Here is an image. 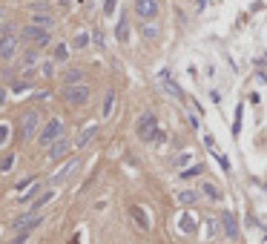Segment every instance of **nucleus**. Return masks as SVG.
Listing matches in <instances>:
<instances>
[{
    "label": "nucleus",
    "instance_id": "1",
    "mask_svg": "<svg viewBox=\"0 0 267 244\" xmlns=\"http://www.w3.org/2000/svg\"><path fill=\"white\" fill-rule=\"evenodd\" d=\"M37 127H40V112L37 109H26V112L20 115V138H32L37 132Z\"/></svg>",
    "mask_w": 267,
    "mask_h": 244
},
{
    "label": "nucleus",
    "instance_id": "2",
    "mask_svg": "<svg viewBox=\"0 0 267 244\" xmlns=\"http://www.w3.org/2000/svg\"><path fill=\"white\" fill-rule=\"evenodd\" d=\"M61 135H63V124L58 121V118H52V121H49L43 130H40V138H37V144H40V147H49V144H55Z\"/></svg>",
    "mask_w": 267,
    "mask_h": 244
},
{
    "label": "nucleus",
    "instance_id": "3",
    "mask_svg": "<svg viewBox=\"0 0 267 244\" xmlns=\"http://www.w3.org/2000/svg\"><path fill=\"white\" fill-rule=\"evenodd\" d=\"M155 135H158V124H155V115H152V112H144V115H141V121H138V138L155 141Z\"/></svg>",
    "mask_w": 267,
    "mask_h": 244
},
{
    "label": "nucleus",
    "instance_id": "4",
    "mask_svg": "<svg viewBox=\"0 0 267 244\" xmlns=\"http://www.w3.org/2000/svg\"><path fill=\"white\" fill-rule=\"evenodd\" d=\"M63 98H66V104H72V106H83L89 101V87H83V84L66 87L63 89Z\"/></svg>",
    "mask_w": 267,
    "mask_h": 244
},
{
    "label": "nucleus",
    "instance_id": "5",
    "mask_svg": "<svg viewBox=\"0 0 267 244\" xmlns=\"http://www.w3.org/2000/svg\"><path fill=\"white\" fill-rule=\"evenodd\" d=\"M37 224H40V216H37V213H23V216H18L12 221V230H18V233H32Z\"/></svg>",
    "mask_w": 267,
    "mask_h": 244
},
{
    "label": "nucleus",
    "instance_id": "6",
    "mask_svg": "<svg viewBox=\"0 0 267 244\" xmlns=\"http://www.w3.org/2000/svg\"><path fill=\"white\" fill-rule=\"evenodd\" d=\"M23 40H29V44H35V49H40V46L49 44V32L40 26H26L23 29Z\"/></svg>",
    "mask_w": 267,
    "mask_h": 244
},
{
    "label": "nucleus",
    "instance_id": "7",
    "mask_svg": "<svg viewBox=\"0 0 267 244\" xmlns=\"http://www.w3.org/2000/svg\"><path fill=\"white\" fill-rule=\"evenodd\" d=\"M135 12L141 15V20H155L158 18V3L155 0H135Z\"/></svg>",
    "mask_w": 267,
    "mask_h": 244
},
{
    "label": "nucleus",
    "instance_id": "8",
    "mask_svg": "<svg viewBox=\"0 0 267 244\" xmlns=\"http://www.w3.org/2000/svg\"><path fill=\"white\" fill-rule=\"evenodd\" d=\"M15 52H18V40H15V35H0V58L9 61V58H15Z\"/></svg>",
    "mask_w": 267,
    "mask_h": 244
},
{
    "label": "nucleus",
    "instance_id": "9",
    "mask_svg": "<svg viewBox=\"0 0 267 244\" xmlns=\"http://www.w3.org/2000/svg\"><path fill=\"white\" fill-rule=\"evenodd\" d=\"M66 152H69V138L61 135L55 144H49V161H58V158H63Z\"/></svg>",
    "mask_w": 267,
    "mask_h": 244
},
{
    "label": "nucleus",
    "instance_id": "10",
    "mask_svg": "<svg viewBox=\"0 0 267 244\" xmlns=\"http://www.w3.org/2000/svg\"><path fill=\"white\" fill-rule=\"evenodd\" d=\"M75 170H78V158H69V161H66V164H63L61 170H58V173L52 175V184H63L72 173H75Z\"/></svg>",
    "mask_w": 267,
    "mask_h": 244
},
{
    "label": "nucleus",
    "instance_id": "11",
    "mask_svg": "<svg viewBox=\"0 0 267 244\" xmlns=\"http://www.w3.org/2000/svg\"><path fill=\"white\" fill-rule=\"evenodd\" d=\"M141 35L147 37V40H158L161 37V23L158 20H147V23H141Z\"/></svg>",
    "mask_w": 267,
    "mask_h": 244
},
{
    "label": "nucleus",
    "instance_id": "12",
    "mask_svg": "<svg viewBox=\"0 0 267 244\" xmlns=\"http://www.w3.org/2000/svg\"><path fill=\"white\" fill-rule=\"evenodd\" d=\"M129 213H132L135 224L141 227V230H150V218H147V213H144V210L138 207V204H132V207H129Z\"/></svg>",
    "mask_w": 267,
    "mask_h": 244
},
{
    "label": "nucleus",
    "instance_id": "13",
    "mask_svg": "<svg viewBox=\"0 0 267 244\" xmlns=\"http://www.w3.org/2000/svg\"><path fill=\"white\" fill-rule=\"evenodd\" d=\"M95 132H98V127H95V124H89L86 130H83V132L78 135V141H75V147H86L89 141L95 138Z\"/></svg>",
    "mask_w": 267,
    "mask_h": 244
},
{
    "label": "nucleus",
    "instance_id": "14",
    "mask_svg": "<svg viewBox=\"0 0 267 244\" xmlns=\"http://www.w3.org/2000/svg\"><path fill=\"white\" fill-rule=\"evenodd\" d=\"M221 224H224V233L230 235V238H236V233H239V224H236V218H233L230 213H224V216H221Z\"/></svg>",
    "mask_w": 267,
    "mask_h": 244
},
{
    "label": "nucleus",
    "instance_id": "15",
    "mask_svg": "<svg viewBox=\"0 0 267 244\" xmlns=\"http://www.w3.org/2000/svg\"><path fill=\"white\" fill-rule=\"evenodd\" d=\"M161 84H164V89H167L169 95H175V98H181V89L175 87V80L169 78V72H161Z\"/></svg>",
    "mask_w": 267,
    "mask_h": 244
},
{
    "label": "nucleus",
    "instance_id": "16",
    "mask_svg": "<svg viewBox=\"0 0 267 244\" xmlns=\"http://www.w3.org/2000/svg\"><path fill=\"white\" fill-rule=\"evenodd\" d=\"M115 37L121 40V44H126L129 40V26H126V18L121 15V20H118V26H115Z\"/></svg>",
    "mask_w": 267,
    "mask_h": 244
},
{
    "label": "nucleus",
    "instance_id": "17",
    "mask_svg": "<svg viewBox=\"0 0 267 244\" xmlns=\"http://www.w3.org/2000/svg\"><path fill=\"white\" fill-rule=\"evenodd\" d=\"M63 80H66V87H78L80 80H83V72H80V69H66Z\"/></svg>",
    "mask_w": 267,
    "mask_h": 244
},
{
    "label": "nucleus",
    "instance_id": "18",
    "mask_svg": "<svg viewBox=\"0 0 267 244\" xmlns=\"http://www.w3.org/2000/svg\"><path fill=\"white\" fill-rule=\"evenodd\" d=\"M112 106H115V89H109V92H107V98H104V109H101V115H104V118H109V115H112Z\"/></svg>",
    "mask_w": 267,
    "mask_h": 244
},
{
    "label": "nucleus",
    "instance_id": "19",
    "mask_svg": "<svg viewBox=\"0 0 267 244\" xmlns=\"http://www.w3.org/2000/svg\"><path fill=\"white\" fill-rule=\"evenodd\" d=\"M55 198V192H43V195H40V198L35 201V204H32V207H29V213H37V210L43 207V204H49V201Z\"/></svg>",
    "mask_w": 267,
    "mask_h": 244
},
{
    "label": "nucleus",
    "instance_id": "20",
    "mask_svg": "<svg viewBox=\"0 0 267 244\" xmlns=\"http://www.w3.org/2000/svg\"><path fill=\"white\" fill-rule=\"evenodd\" d=\"M196 198H198V195L193 190H181V192H178V201H181V204H196Z\"/></svg>",
    "mask_w": 267,
    "mask_h": 244
},
{
    "label": "nucleus",
    "instance_id": "21",
    "mask_svg": "<svg viewBox=\"0 0 267 244\" xmlns=\"http://www.w3.org/2000/svg\"><path fill=\"white\" fill-rule=\"evenodd\" d=\"M55 20L49 18V15H35V26H40V29H46L49 32V26H52Z\"/></svg>",
    "mask_w": 267,
    "mask_h": 244
},
{
    "label": "nucleus",
    "instance_id": "22",
    "mask_svg": "<svg viewBox=\"0 0 267 244\" xmlns=\"http://www.w3.org/2000/svg\"><path fill=\"white\" fill-rule=\"evenodd\" d=\"M12 167H15V155H3L0 158V173H9Z\"/></svg>",
    "mask_w": 267,
    "mask_h": 244
},
{
    "label": "nucleus",
    "instance_id": "23",
    "mask_svg": "<svg viewBox=\"0 0 267 244\" xmlns=\"http://www.w3.org/2000/svg\"><path fill=\"white\" fill-rule=\"evenodd\" d=\"M181 230H184V233H193V230H196V221H193L190 216H184L181 218Z\"/></svg>",
    "mask_w": 267,
    "mask_h": 244
},
{
    "label": "nucleus",
    "instance_id": "24",
    "mask_svg": "<svg viewBox=\"0 0 267 244\" xmlns=\"http://www.w3.org/2000/svg\"><path fill=\"white\" fill-rule=\"evenodd\" d=\"M9 135H12V130H9V124H0V147L9 141Z\"/></svg>",
    "mask_w": 267,
    "mask_h": 244
},
{
    "label": "nucleus",
    "instance_id": "25",
    "mask_svg": "<svg viewBox=\"0 0 267 244\" xmlns=\"http://www.w3.org/2000/svg\"><path fill=\"white\" fill-rule=\"evenodd\" d=\"M86 40H89L86 32H78V35H75V49H83V46H86Z\"/></svg>",
    "mask_w": 267,
    "mask_h": 244
},
{
    "label": "nucleus",
    "instance_id": "26",
    "mask_svg": "<svg viewBox=\"0 0 267 244\" xmlns=\"http://www.w3.org/2000/svg\"><path fill=\"white\" fill-rule=\"evenodd\" d=\"M207 147H210V149H215L213 138H207ZM218 161H221V167H224V170H230V161H227V158H224V155H221V152H218Z\"/></svg>",
    "mask_w": 267,
    "mask_h": 244
},
{
    "label": "nucleus",
    "instance_id": "27",
    "mask_svg": "<svg viewBox=\"0 0 267 244\" xmlns=\"http://www.w3.org/2000/svg\"><path fill=\"white\" fill-rule=\"evenodd\" d=\"M35 61H37V52H35V49L23 55V63H26V69H32V63H35Z\"/></svg>",
    "mask_w": 267,
    "mask_h": 244
},
{
    "label": "nucleus",
    "instance_id": "28",
    "mask_svg": "<svg viewBox=\"0 0 267 244\" xmlns=\"http://www.w3.org/2000/svg\"><path fill=\"white\" fill-rule=\"evenodd\" d=\"M115 6H118V0H107V3H104V15H115Z\"/></svg>",
    "mask_w": 267,
    "mask_h": 244
},
{
    "label": "nucleus",
    "instance_id": "29",
    "mask_svg": "<svg viewBox=\"0 0 267 244\" xmlns=\"http://www.w3.org/2000/svg\"><path fill=\"white\" fill-rule=\"evenodd\" d=\"M55 58H58V61H66V58H69V49H66V46H58V49H55Z\"/></svg>",
    "mask_w": 267,
    "mask_h": 244
},
{
    "label": "nucleus",
    "instance_id": "30",
    "mask_svg": "<svg viewBox=\"0 0 267 244\" xmlns=\"http://www.w3.org/2000/svg\"><path fill=\"white\" fill-rule=\"evenodd\" d=\"M204 192L210 195V198H218V190H215L213 184H204Z\"/></svg>",
    "mask_w": 267,
    "mask_h": 244
},
{
    "label": "nucleus",
    "instance_id": "31",
    "mask_svg": "<svg viewBox=\"0 0 267 244\" xmlns=\"http://www.w3.org/2000/svg\"><path fill=\"white\" fill-rule=\"evenodd\" d=\"M92 40H95V46H104V35H101V32H95V35H92Z\"/></svg>",
    "mask_w": 267,
    "mask_h": 244
},
{
    "label": "nucleus",
    "instance_id": "32",
    "mask_svg": "<svg viewBox=\"0 0 267 244\" xmlns=\"http://www.w3.org/2000/svg\"><path fill=\"white\" fill-rule=\"evenodd\" d=\"M26 238H29V233H20V235H18V238H15V241H12V244H23V241H26Z\"/></svg>",
    "mask_w": 267,
    "mask_h": 244
},
{
    "label": "nucleus",
    "instance_id": "33",
    "mask_svg": "<svg viewBox=\"0 0 267 244\" xmlns=\"http://www.w3.org/2000/svg\"><path fill=\"white\" fill-rule=\"evenodd\" d=\"M6 104V89H0V106Z\"/></svg>",
    "mask_w": 267,
    "mask_h": 244
},
{
    "label": "nucleus",
    "instance_id": "34",
    "mask_svg": "<svg viewBox=\"0 0 267 244\" xmlns=\"http://www.w3.org/2000/svg\"><path fill=\"white\" fill-rule=\"evenodd\" d=\"M61 6H63V9H69V0H61Z\"/></svg>",
    "mask_w": 267,
    "mask_h": 244
},
{
    "label": "nucleus",
    "instance_id": "35",
    "mask_svg": "<svg viewBox=\"0 0 267 244\" xmlns=\"http://www.w3.org/2000/svg\"><path fill=\"white\" fill-rule=\"evenodd\" d=\"M32 3H43V0H32Z\"/></svg>",
    "mask_w": 267,
    "mask_h": 244
},
{
    "label": "nucleus",
    "instance_id": "36",
    "mask_svg": "<svg viewBox=\"0 0 267 244\" xmlns=\"http://www.w3.org/2000/svg\"><path fill=\"white\" fill-rule=\"evenodd\" d=\"M0 15H3V12H0Z\"/></svg>",
    "mask_w": 267,
    "mask_h": 244
},
{
    "label": "nucleus",
    "instance_id": "37",
    "mask_svg": "<svg viewBox=\"0 0 267 244\" xmlns=\"http://www.w3.org/2000/svg\"><path fill=\"white\" fill-rule=\"evenodd\" d=\"M155 3H158V0H155Z\"/></svg>",
    "mask_w": 267,
    "mask_h": 244
}]
</instances>
